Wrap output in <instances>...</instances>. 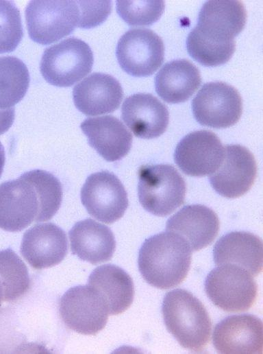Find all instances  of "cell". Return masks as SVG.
<instances>
[{
    "label": "cell",
    "mask_w": 263,
    "mask_h": 354,
    "mask_svg": "<svg viewBox=\"0 0 263 354\" xmlns=\"http://www.w3.org/2000/svg\"><path fill=\"white\" fill-rule=\"evenodd\" d=\"M191 262L187 242L173 232H162L147 238L139 250L138 269L151 285L166 290L180 284Z\"/></svg>",
    "instance_id": "obj_1"
},
{
    "label": "cell",
    "mask_w": 263,
    "mask_h": 354,
    "mask_svg": "<svg viewBox=\"0 0 263 354\" xmlns=\"http://www.w3.org/2000/svg\"><path fill=\"white\" fill-rule=\"evenodd\" d=\"M47 200L39 169L0 185V228L18 232L45 220Z\"/></svg>",
    "instance_id": "obj_2"
},
{
    "label": "cell",
    "mask_w": 263,
    "mask_h": 354,
    "mask_svg": "<svg viewBox=\"0 0 263 354\" xmlns=\"http://www.w3.org/2000/svg\"><path fill=\"white\" fill-rule=\"evenodd\" d=\"M162 312L167 330L182 347L201 352L207 346L211 320L203 303L190 292L183 289L167 292Z\"/></svg>",
    "instance_id": "obj_3"
},
{
    "label": "cell",
    "mask_w": 263,
    "mask_h": 354,
    "mask_svg": "<svg viewBox=\"0 0 263 354\" xmlns=\"http://www.w3.org/2000/svg\"><path fill=\"white\" fill-rule=\"evenodd\" d=\"M186 192L184 178L172 165H144L138 171L139 202L153 215L171 214L184 204Z\"/></svg>",
    "instance_id": "obj_4"
},
{
    "label": "cell",
    "mask_w": 263,
    "mask_h": 354,
    "mask_svg": "<svg viewBox=\"0 0 263 354\" xmlns=\"http://www.w3.org/2000/svg\"><path fill=\"white\" fill-rule=\"evenodd\" d=\"M93 62L90 46L81 39L70 37L44 51L40 70L48 83L67 87L88 75Z\"/></svg>",
    "instance_id": "obj_5"
},
{
    "label": "cell",
    "mask_w": 263,
    "mask_h": 354,
    "mask_svg": "<svg viewBox=\"0 0 263 354\" xmlns=\"http://www.w3.org/2000/svg\"><path fill=\"white\" fill-rule=\"evenodd\" d=\"M79 19L77 1H31L25 9L30 38L44 45L69 35Z\"/></svg>",
    "instance_id": "obj_6"
},
{
    "label": "cell",
    "mask_w": 263,
    "mask_h": 354,
    "mask_svg": "<svg viewBox=\"0 0 263 354\" xmlns=\"http://www.w3.org/2000/svg\"><path fill=\"white\" fill-rule=\"evenodd\" d=\"M205 291L218 308L228 312L248 310L255 301L258 285L252 275L234 265H221L208 274Z\"/></svg>",
    "instance_id": "obj_7"
},
{
    "label": "cell",
    "mask_w": 263,
    "mask_h": 354,
    "mask_svg": "<svg viewBox=\"0 0 263 354\" xmlns=\"http://www.w3.org/2000/svg\"><path fill=\"white\" fill-rule=\"evenodd\" d=\"M192 110L199 124L226 128L240 119L242 100L234 86L223 82H211L205 84L193 98Z\"/></svg>",
    "instance_id": "obj_8"
},
{
    "label": "cell",
    "mask_w": 263,
    "mask_h": 354,
    "mask_svg": "<svg viewBox=\"0 0 263 354\" xmlns=\"http://www.w3.org/2000/svg\"><path fill=\"white\" fill-rule=\"evenodd\" d=\"M116 55L122 69L134 77L152 75L164 61L162 38L147 28H134L118 40Z\"/></svg>",
    "instance_id": "obj_9"
},
{
    "label": "cell",
    "mask_w": 263,
    "mask_h": 354,
    "mask_svg": "<svg viewBox=\"0 0 263 354\" xmlns=\"http://www.w3.org/2000/svg\"><path fill=\"white\" fill-rule=\"evenodd\" d=\"M59 311L67 327L83 335L101 331L109 315L101 296L88 285L68 289L60 298Z\"/></svg>",
    "instance_id": "obj_10"
},
{
    "label": "cell",
    "mask_w": 263,
    "mask_h": 354,
    "mask_svg": "<svg viewBox=\"0 0 263 354\" xmlns=\"http://www.w3.org/2000/svg\"><path fill=\"white\" fill-rule=\"evenodd\" d=\"M81 200L91 216L105 224L122 217L129 204L122 182L108 171L96 172L87 178L81 190Z\"/></svg>",
    "instance_id": "obj_11"
},
{
    "label": "cell",
    "mask_w": 263,
    "mask_h": 354,
    "mask_svg": "<svg viewBox=\"0 0 263 354\" xmlns=\"http://www.w3.org/2000/svg\"><path fill=\"white\" fill-rule=\"evenodd\" d=\"M225 149L219 138L201 130L184 137L177 145L174 160L186 175L201 177L213 174L221 165Z\"/></svg>",
    "instance_id": "obj_12"
},
{
    "label": "cell",
    "mask_w": 263,
    "mask_h": 354,
    "mask_svg": "<svg viewBox=\"0 0 263 354\" xmlns=\"http://www.w3.org/2000/svg\"><path fill=\"white\" fill-rule=\"evenodd\" d=\"M223 160L209 180L216 193L235 198L246 193L253 185L257 166L253 154L240 145H227Z\"/></svg>",
    "instance_id": "obj_13"
},
{
    "label": "cell",
    "mask_w": 263,
    "mask_h": 354,
    "mask_svg": "<svg viewBox=\"0 0 263 354\" xmlns=\"http://www.w3.org/2000/svg\"><path fill=\"white\" fill-rule=\"evenodd\" d=\"M214 346L222 354H261L263 347V324L252 314L227 316L214 327Z\"/></svg>",
    "instance_id": "obj_14"
},
{
    "label": "cell",
    "mask_w": 263,
    "mask_h": 354,
    "mask_svg": "<svg viewBox=\"0 0 263 354\" xmlns=\"http://www.w3.org/2000/svg\"><path fill=\"white\" fill-rule=\"evenodd\" d=\"M247 12L239 1H208L201 7L197 25L200 35L221 43H235L234 38L244 29Z\"/></svg>",
    "instance_id": "obj_15"
},
{
    "label": "cell",
    "mask_w": 263,
    "mask_h": 354,
    "mask_svg": "<svg viewBox=\"0 0 263 354\" xmlns=\"http://www.w3.org/2000/svg\"><path fill=\"white\" fill-rule=\"evenodd\" d=\"M68 251L64 231L53 223L36 224L23 235L21 253L34 268L40 270L60 263Z\"/></svg>",
    "instance_id": "obj_16"
},
{
    "label": "cell",
    "mask_w": 263,
    "mask_h": 354,
    "mask_svg": "<svg viewBox=\"0 0 263 354\" xmlns=\"http://www.w3.org/2000/svg\"><path fill=\"white\" fill-rule=\"evenodd\" d=\"M121 115L134 134L145 139L162 135L169 121L167 108L149 93H136L127 97L122 105Z\"/></svg>",
    "instance_id": "obj_17"
},
{
    "label": "cell",
    "mask_w": 263,
    "mask_h": 354,
    "mask_svg": "<svg viewBox=\"0 0 263 354\" xmlns=\"http://www.w3.org/2000/svg\"><path fill=\"white\" fill-rule=\"evenodd\" d=\"M123 97V91L119 82L103 73L90 74L73 91L75 107L88 116L114 112L118 108Z\"/></svg>",
    "instance_id": "obj_18"
},
{
    "label": "cell",
    "mask_w": 263,
    "mask_h": 354,
    "mask_svg": "<svg viewBox=\"0 0 263 354\" xmlns=\"http://www.w3.org/2000/svg\"><path fill=\"white\" fill-rule=\"evenodd\" d=\"M219 220L210 208L202 204L186 205L167 221L166 231L181 237L191 251L210 244L219 230Z\"/></svg>",
    "instance_id": "obj_19"
},
{
    "label": "cell",
    "mask_w": 263,
    "mask_h": 354,
    "mask_svg": "<svg viewBox=\"0 0 263 354\" xmlns=\"http://www.w3.org/2000/svg\"><path fill=\"white\" fill-rule=\"evenodd\" d=\"M80 127L87 137L89 145L107 161L122 159L131 149L132 134L118 119L113 116L88 118Z\"/></svg>",
    "instance_id": "obj_20"
},
{
    "label": "cell",
    "mask_w": 263,
    "mask_h": 354,
    "mask_svg": "<svg viewBox=\"0 0 263 354\" xmlns=\"http://www.w3.org/2000/svg\"><path fill=\"white\" fill-rule=\"evenodd\" d=\"M262 241L257 235L246 231H232L216 241L213 259L216 266L234 265L257 276L262 270Z\"/></svg>",
    "instance_id": "obj_21"
},
{
    "label": "cell",
    "mask_w": 263,
    "mask_h": 354,
    "mask_svg": "<svg viewBox=\"0 0 263 354\" xmlns=\"http://www.w3.org/2000/svg\"><path fill=\"white\" fill-rule=\"evenodd\" d=\"M68 236L73 254L92 264L109 261L116 248L111 229L90 218L77 222Z\"/></svg>",
    "instance_id": "obj_22"
},
{
    "label": "cell",
    "mask_w": 263,
    "mask_h": 354,
    "mask_svg": "<svg viewBox=\"0 0 263 354\" xmlns=\"http://www.w3.org/2000/svg\"><path fill=\"white\" fill-rule=\"evenodd\" d=\"M88 285L101 296L109 315L124 312L133 302L132 279L123 269L115 265L105 264L96 268L89 276Z\"/></svg>",
    "instance_id": "obj_23"
},
{
    "label": "cell",
    "mask_w": 263,
    "mask_h": 354,
    "mask_svg": "<svg viewBox=\"0 0 263 354\" xmlns=\"http://www.w3.org/2000/svg\"><path fill=\"white\" fill-rule=\"evenodd\" d=\"M201 82L199 69L186 59L166 63L155 78L156 93L164 102L171 104L187 101Z\"/></svg>",
    "instance_id": "obj_24"
},
{
    "label": "cell",
    "mask_w": 263,
    "mask_h": 354,
    "mask_svg": "<svg viewBox=\"0 0 263 354\" xmlns=\"http://www.w3.org/2000/svg\"><path fill=\"white\" fill-rule=\"evenodd\" d=\"M29 74L25 64L14 56L0 57V109L10 108L26 94Z\"/></svg>",
    "instance_id": "obj_25"
},
{
    "label": "cell",
    "mask_w": 263,
    "mask_h": 354,
    "mask_svg": "<svg viewBox=\"0 0 263 354\" xmlns=\"http://www.w3.org/2000/svg\"><path fill=\"white\" fill-rule=\"evenodd\" d=\"M0 278L3 287V301H14L30 287L27 268L11 248L0 250Z\"/></svg>",
    "instance_id": "obj_26"
},
{
    "label": "cell",
    "mask_w": 263,
    "mask_h": 354,
    "mask_svg": "<svg viewBox=\"0 0 263 354\" xmlns=\"http://www.w3.org/2000/svg\"><path fill=\"white\" fill-rule=\"evenodd\" d=\"M236 43L224 44L208 39L193 30L186 39L189 55L205 67H216L228 62L233 56Z\"/></svg>",
    "instance_id": "obj_27"
},
{
    "label": "cell",
    "mask_w": 263,
    "mask_h": 354,
    "mask_svg": "<svg viewBox=\"0 0 263 354\" xmlns=\"http://www.w3.org/2000/svg\"><path fill=\"white\" fill-rule=\"evenodd\" d=\"M116 5L121 18L132 26L151 25L164 10V1H116Z\"/></svg>",
    "instance_id": "obj_28"
},
{
    "label": "cell",
    "mask_w": 263,
    "mask_h": 354,
    "mask_svg": "<svg viewBox=\"0 0 263 354\" xmlns=\"http://www.w3.org/2000/svg\"><path fill=\"white\" fill-rule=\"evenodd\" d=\"M23 35L20 12L10 1H0V54L13 51Z\"/></svg>",
    "instance_id": "obj_29"
},
{
    "label": "cell",
    "mask_w": 263,
    "mask_h": 354,
    "mask_svg": "<svg viewBox=\"0 0 263 354\" xmlns=\"http://www.w3.org/2000/svg\"><path fill=\"white\" fill-rule=\"evenodd\" d=\"M80 19L78 27L90 29L103 23L112 10L111 1H77Z\"/></svg>",
    "instance_id": "obj_30"
},
{
    "label": "cell",
    "mask_w": 263,
    "mask_h": 354,
    "mask_svg": "<svg viewBox=\"0 0 263 354\" xmlns=\"http://www.w3.org/2000/svg\"><path fill=\"white\" fill-rule=\"evenodd\" d=\"M14 120V108L0 109V134L7 132Z\"/></svg>",
    "instance_id": "obj_31"
},
{
    "label": "cell",
    "mask_w": 263,
    "mask_h": 354,
    "mask_svg": "<svg viewBox=\"0 0 263 354\" xmlns=\"http://www.w3.org/2000/svg\"><path fill=\"white\" fill-rule=\"evenodd\" d=\"M5 151L4 148L1 143L0 142V177L3 173L4 165H5Z\"/></svg>",
    "instance_id": "obj_32"
},
{
    "label": "cell",
    "mask_w": 263,
    "mask_h": 354,
    "mask_svg": "<svg viewBox=\"0 0 263 354\" xmlns=\"http://www.w3.org/2000/svg\"><path fill=\"white\" fill-rule=\"evenodd\" d=\"M3 301V287L2 285V282L0 278V306L1 305L2 302Z\"/></svg>",
    "instance_id": "obj_33"
}]
</instances>
